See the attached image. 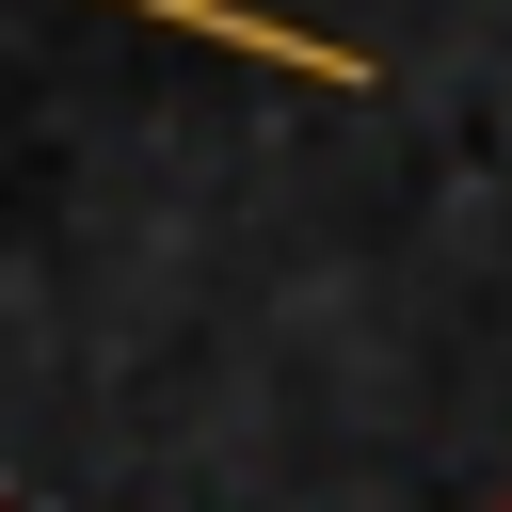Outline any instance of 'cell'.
I'll use <instances>...</instances> for the list:
<instances>
[{"instance_id":"6da1fadb","label":"cell","mask_w":512,"mask_h":512,"mask_svg":"<svg viewBox=\"0 0 512 512\" xmlns=\"http://www.w3.org/2000/svg\"><path fill=\"white\" fill-rule=\"evenodd\" d=\"M0 512H16V496H0Z\"/></svg>"},{"instance_id":"7a4b0ae2","label":"cell","mask_w":512,"mask_h":512,"mask_svg":"<svg viewBox=\"0 0 512 512\" xmlns=\"http://www.w3.org/2000/svg\"><path fill=\"white\" fill-rule=\"evenodd\" d=\"M496 512H512V496H496Z\"/></svg>"}]
</instances>
